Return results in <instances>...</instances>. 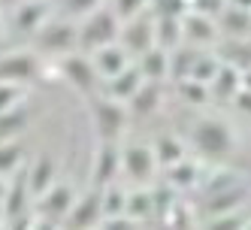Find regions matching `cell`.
Masks as SVG:
<instances>
[{"label":"cell","mask_w":251,"mask_h":230,"mask_svg":"<svg viewBox=\"0 0 251 230\" xmlns=\"http://www.w3.org/2000/svg\"><path fill=\"white\" fill-rule=\"evenodd\" d=\"M209 227H215V230H239V227H248V215L239 209V212H224V215H215L212 221H209Z\"/></svg>","instance_id":"d6a6232c"},{"label":"cell","mask_w":251,"mask_h":230,"mask_svg":"<svg viewBox=\"0 0 251 230\" xmlns=\"http://www.w3.org/2000/svg\"><path fill=\"white\" fill-rule=\"evenodd\" d=\"M37 43L43 51H49V55H70V51L79 49V22H46L43 30L37 33Z\"/></svg>","instance_id":"52a82bcc"},{"label":"cell","mask_w":251,"mask_h":230,"mask_svg":"<svg viewBox=\"0 0 251 230\" xmlns=\"http://www.w3.org/2000/svg\"><path fill=\"white\" fill-rule=\"evenodd\" d=\"M27 128H30V112H27L25 103L12 106V109H6V112H0V143H6V139H19Z\"/></svg>","instance_id":"603a6c76"},{"label":"cell","mask_w":251,"mask_h":230,"mask_svg":"<svg viewBox=\"0 0 251 230\" xmlns=\"http://www.w3.org/2000/svg\"><path fill=\"white\" fill-rule=\"evenodd\" d=\"M124 212L136 221V224H146L157 215V206H154V194L151 188H136V191H127V206Z\"/></svg>","instance_id":"7402d4cb"},{"label":"cell","mask_w":251,"mask_h":230,"mask_svg":"<svg viewBox=\"0 0 251 230\" xmlns=\"http://www.w3.org/2000/svg\"><path fill=\"white\" fill-rule=\"evenodd\" d=\"M242 88H248V91H251V67L242 70Z\"/></svg>","instance_id":"d590c367"},{"label":"cell","mask_w":251,"mask_h":230,"mask_svg":"<svg viewBox=\"0 0 251 230\" xmlns=\"http://www.w3.org/2000/svg\"><path fill=\"white\" fill-rule=\"evenodd\" d=\"M178 91H182V100L191 106H206L212 100V88L206 82H197V79H182L178 82Z\"/></svg>","instance_id":"83f0119b"},{"label":"cell","mask_w":251,"mask_h":230,"mask_svg":"<svg viewBox=\"0 0 251 230\" xmlns=\"http://www.w3.org/2000/svg\"><path fill=\"white\" fill-rule=\"evenodd\" d=\"M76 188L70 182H55L49 191H43L40 197H33V206H37V215L46 221H37V227H58L64 224V215L70 212V206L76 203Z\"/></svg>","instance_id":"277c9868"},{"label":"cell","mask_w":251,"mask_h":230,"mask_svg":"<svg viewBox=\"0 0 251 230\" xmlns=\"http://www.w3.org/2000/svg\"><path fill=\"white\" fill-rule=\"evenodd\" d=\"M106 0H64V6H67V12L73 15V19H82V15H88V12H94L97 6H103Z\"/></svg>","instance_id":"836d02e7"},{"label":"cell","mask_w":251,"mask_h":230,"mask_svg":"<svg viewBox=\"0 0 251 230\" xmlns=\"http://www.w3.org/2000/svg\"><path fill=\"white\" fill-rule=\"evenodd\" d=\"M182 15H170V12H154V46H164V49H176L182 46Z\"/></svg>","instance_id":"44dd1931"},{"label":"cell","mask_w":251,"mask_h":230,"mask_svg":"<svg viewBox=\"0 0 251 230\" xmlns=\"http://www.w3.org/2000/svg\"><path fill=\"white\" fill-rule=\"evenodd\" d=\"M121 173L136 185H149L160 173V164L154 157V146H149V143L121 146Z\"/></svg>","instance_id":"8992f818"},{"label":"cell","mask_w":251,"mask_h":230,"mask_svg":"<svg viewBox=\"0 0 251 230\" xmlns=\"http://www.w3.org/2000/svg\"><path fill=\"white\" fill-rule=\"evenodd\" d=\"M0 227H6V209H3V203H0Z\"/></svg>","instance_id":"74e56055"},{"label":"cell","mask_w":251,"mask_h":230,"mask_svg":"<svg viewBox=\"0 0 251 230\" xmlns=\"http://www.w3.org/2000/svg\"><path fill=\"white\" fill-rule=\"evenodd\" d=\"M221 22H224V25H221L224 33H230V37H236V40L251 37V9L230 3V6L221 9Z\"/></svg>","instance_id":"d4e9b609"},{"label":"cell","mask_w":251,"mask_h":230,"mask_svg":"<svg viewBox=\"0 0 251 230\" xmlns=\"http://www.w3.org/2000/svg\"><path fill=\"white\" fill-rule=\"evenodd\" d=\"M40 55L30 49H19V51H9V55H0V79L6 82H19L27 85L40 76Z\"/></svg>","instance_id":"9c48e42d"},{"label":"cell","mask_w":251,"mask_h":230,"mask_svg":"<svg viewBox=\"0 0 251 230\" xmlns=\"http://www.w3.org/2000/svg\"><path fill=\"white\" fill-rule=\"evenodd\" d=\"M118 33H121V19L103 3L94 12L79 19V49L91 55V51L109 46V43H118Z\"/></svg>","instance_id":"7a4b0ae2"},{"label":"cell","mask_w":251,"mask_h":230,"mask_svg":"<svg viewBox=\"0 0 251 230\" xmlns=\"http://www.w3.org/2000/svg\"><path fill=\"white\" fill-rule=\"evenodd\" d=\"M121 176V146L112 139H100V146L94 152V164H91V185L103 188L115 182Z\"/></svg>","instance_id":"8fae6325"},{"label":"cell","mask_w":251,"mask_h":230,"mask_svg":"<svg viewBox=\"0 0 251 230\" xmlns=\"http://www.w3.org/2000/svg\"><path fill=\"white\" fill-rule=\"evenodd\" d=\"M164 173V182L170 185V188H176L178 194L182 191H194V188H200V182H203V167L194 161V157H182L178 164H173V167H167V170H160Z\"/></svg>","instance_id":"9a60e30c"},{"label":"cell","mask_w":251,"mask_h":230,"mask_svg":"<svg viewBox=\"0 0 251 230\" xmlns=\"http://www.w3.org/2000/svg\"><path fill=\"white\" fill-rule=\"evenodd\" d=\"M55 182H58V164H55V157L37 154V157L27 164V185H30V194H33V197H40V194L49 191Z\"/></svg>","instance_id":"2e32d148"},{"label":"cell","mask_w":251,"mask_h":230,"mask_svg":"<svg viewBox=\"0 0 251 230\" xmlns=\"http://www.w3.org/2000/svg\"><path fill=\"white\" fill-rule=\"evenodd\" d=\"M200 51H203L200 46H191V43L176 46V49L170 51V76H173L176 82L188 79L191 70H194V64H197V58H200Z\"/></svg>","instance_id":"cb8c5ba5"},{"label":"cell","mask_w":251,"mask_h":230,"mask_svg":"<svg viewBox=\"0 0 251 230\" xmlns=\"http://www.w3.org/2000/svg\"><path fill=\"white\" fill-rule=\"evenodd\" d=\"M185 154H188V149H185V143H182L178 136L164 133V136H157V139H154V157H157L160 170H167V167L178 164Z\"/></svg>","instance_id":"484cf974"},{"label":"cell","mask_w":251,"mask_h":230,"mask_svg":"<svg viewBox=\"0 0 251 230\" xmlns=\"http://www.w3.org/2000/svg\"><path fill=\"white\" fill-rule=\"evenodd\" d=\"M248 227H251V215H248Z\"/></svg>","instance_id":"ab89813d"},{"label":"cell","mask_w":251,"mask_h":230,"mask_svg":"<svg viewBox=\"0 0 251 230\" xmlns=\"http://www.w3.org/2000/svg\"><path fill=\"white\" fill-rule=\"evenodd\" d=\"M191 143L203 157L224 161V157H230L236 152V130L224 118H200L191 128Z\"/></svg>","instance_id":"6da1fadb"},{"label":"cell","mask_w":251,"mask_h":230,"mask_svg":"<svg viewBox=\"0 0 251 230\" xmlns=\"http://www.w3.org/2000/svg\"><path fill=\"white\" fill-rule=\"evenodd\" d=\"M51 22V3L49 0H25L12 15V27L25 37H37L43 25Z\"/></svg>","instance_id":"7c38bea8"},{"label":"cell","mask_w":251,"mask_h":230,"mask_svg":"<svg viewBox=\"0 0 251 230\" xmlns=\"http://www.w3.org/2000/svg\"><path fill=\"white\" fill-rule=\"evenodd\" d=\"M136 67L142 70V76L149 82H164L170 76V49L164 46H151L142 55H136Z\"/></svg>","instance_id":"d6986e66"},{"label":"cell","mask_w":251,"mask_h":230,"mask_svg":"<svg viewBox=\"0 0 251 230\" xmlns=\"http://www.w3.org/2000/svg\"><path fill=\"white\" fill-rule=\"evenodd\" d=\"M218 67H221V58H218V55H212V51H206V49H203L188 79H197V82H206V85H212L215 73H218Z\"/></svg>","instance_id":"f1b7e54d"},{"label":"cell","mask_w":251,"mask_h":230,"mask_svg":"<svg viewBox=\"0 0 251 230\" xmlns=\"http://www.w3.org/2000/svg\"><path fill=\"white\" fill-rule=\"evenodd\" d=\"M182 37L185 43L191 46H212L215 40H218V25L212 22V15L200 12V9H188L182 15Z\"/></svg>","instance_id":"4fadbf2b"},{"label":"cell","mask_w":251,"mask_h":230,"mask_svg":"<svg viewBox=\"0 0 251 230\" xmlns=\"http://www.w3.org/2000/svg\"><path fill=\"white\" fill-rule=\"evenodd\" d=\"M19 103H25V85L0 79V112L12 109V106H19Z\"/></svg>","instance_id":"4dcf8cb0"},{"label":"cell","mask_w":251,"mask_h":230,"mask_svg":"<svg viewBox=\"0 0 251 230\" xmlns=\"http://www.w3.org/2000/svg\"><path fill=\"white\" fill-rule=\"evenodd\" d=\"M160 103H164V94H160V82H142L139 91L127 100V109L133 118H149L160 109Z\"/></svg>","instance_id":"ac0fdd59"},{"label":"cell","mask_w":251,"mask_h":230,"mask_svg":"<svg viewBox=\"0 0 251 230\" xmlns=\"http://www.w3.org/2000/svg\"><path fill=\"white\" fill-rule=\"evenodd\" d=\"M164 221H167L170 227H194V224H197V218H194V209H191L185 200H178V197H176V203L167 209Z\"/></svg>","instance_id":"f546056e"},{"label":"cell","mask_w":251,"mask_h":230,"mask_svg":"<svg viewBox=\"0 0 251 230\" xmlns=\"http://www.w3.org/2000/svg\"><path fill=\"white\" fill-rule=\"evenodd\" d=\"M58 73L76 88L79 94H94L97 91V85H100V73H97V67L91 61V55L82 49L76 51H70V55H61L58 58Z\"/></svg>","instance_id":"5b68a950"},{"label":"cell","mask_w":251,"mask_h":230,"mask_svg":"<svg viewBox=\"0 0 251 230\" xmlns=\"http://www.w3.org/2000/svg\"><path fill=\"white\" fill-rule=\"evenodd\" d=\"M100 218H103V197H100V188L91 185V191L76 197V203L70 206V212L64 215V227H70V230L100 227Z\"/></svg>","instance_id":"ba28073f"},{"label":"cell","mask_w":251,"mask_h":230,"mask_svg":"<svg viewBox=\"0 0 251 230\" xmlns=\"http://www.w3.org/2000/svg\"><path fill=\"white\" fill-rule=\"evenodd\" d=\"M0 37H3V19H0Z\"/></svg>","instance_id":"f35d334b"},{"label":"cell","mask_w":251,"mask_h":230,"mask_svg":"<svg viewBox=\"0 0 251 230\" xmlns=\"http://www.w3.org/2000/svg\"><path fill=\"white\" fill-rule=\"evenodd\" d=\"M91 118H94V130L100 139H112L118 143L121 133L127 130V121H130V109L124 100H115L109 94H103L91 103Z\"/></svg>","instance_id":"3957f363"},{"label":"cell","mask_w":251,"mask_h":230,"mask_svg":"<svg viewBox=\"0 0 251 230\" xmlns=\"http://www.w3.org/2000/svg\"><path fill=\"white\" fill-rule=\"evenodd\" d=\"M118 43L130 51V55H142L146 49L154 46V12H142L130 22H121V33H118Z\"/></svg>","instance_id":"30bf717a"},{"label":"cell","mask_w":251,"mask_h":230,"mask_svg":"<svg viewBox=\"0 0 251 230\" xmlns=\"http://www.w3.org/2000/svg\"><path fill=\"white\" fill-rule=\"evenodd\" d=\"M142 82H146V76H142V70H139V67H136V61H133L127 70H121L118 76L106 79V82H103V88H106V94H109V97L127 103V100L139 91V85H142Z\"/></svg>","instance_id":"e0dca14e"},{"label":"cell","mask_w":251,"mask_h":230,"mask_svg":"<svg viewBox=\"0 0 251 230\" xmlns=\"http://www.w3.org/2000/svg\"><path fill=\"white\" fill-rule=\"evenodd\" d=\"M109 9L121 22H130V19H136V15H142L149 9V0H109Z\"/></svg>","instance_id":"1f68e13d"},{"label":"cell","mask_w":251,"mask_h":230,"mask_svg":"<svg viewBox=\"0 0 251 230\" xmlns=\"http://www.w3.org/2000/svg\"><path fill=\"white\" fill-rule=\"evenodd\" d=\"M230 103H233V106H236V109H239V112H248V115H251V91H248V88H242V91H239L236 97H233Z\"/></svg>","instance_id":"e575fe53"},{"label":"cell","mask_w":251,"mask_h":230,"mask_svg":"<svg viewBox=\"0 0 251 230\" xmlns=\"http://www.w3.org/2000/svg\"><path fill=\"white\" fill-rule=\"evenodd\" d=\"M3 194H6V179L0 176V203H3Z\"/></svg>","instance_id":"8d00e7d4"},{"label":"cell","mask_w":251,"mask_h":230,"mask_svg":"<svg viewBox=\"0 0 251 230\" xmlns=\"http://www.w3.org/2000/svg\"><path fill=\"white\" fill-rule=\"evenodd\" d=\"M27 164V152L19 139H6V143H0V176H12L19 167Z\"/></svg>","instance_id":"4316f807"},{"label":"cell","mask_w":251,"mask_h":230,"mask_svg":"<svg viewBox=\"0 0 251 230\" xmlns=\"http://www.w3.org/2000/svg\"><path fill=\"white\" fill-rule=\"evenodd\" d=\"M209 88H212V97H218V100H233V97L242 91V67L230 64V61L221 64Z\"/></svg>","instance_id":"ffe728a7"},{"label":"cell","mask_w":251,"mask_h":230,"mask_svg":"<svg viewBox=\"0 0 251 230\" xmlns=\"http://www.w3.org/2000/svg\"><path fill=\"white\" fill-rule=\"evenodd\" d=\"M91 61H94V67H97V73H100V82L118 76L121 70H127V67L133 64V61H130V51L124 49L121 43H109V46L91 51Z\"/></svg>","instance_id":"5bb4252c"}]
</instances>
